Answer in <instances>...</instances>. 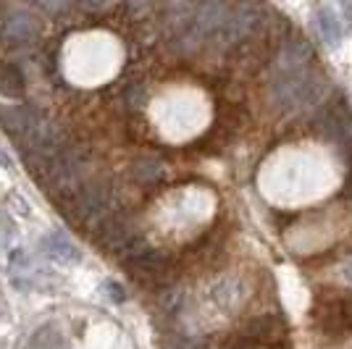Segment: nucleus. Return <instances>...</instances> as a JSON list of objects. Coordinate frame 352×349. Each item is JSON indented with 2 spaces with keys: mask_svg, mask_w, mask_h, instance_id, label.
Returning a JSON list of instances; mask_svg holds the SVG:
<instances>
[{
  "mask_svg": "<svg viewBox=\"0 0 352 349\" xmlns=\"http://www.w3.org/2000/svg\"><path fill=\"white\" fill-rule=\"evenodd\" d=\"M342 278H344V281H350L352 284V258L347 262H344V265H342Z\"/></svg>",
  "mask_w": 352,
  "mask_h": 349,
  "instance_id": "nucleus-9",
  "label": "nucleus"
},
{
  "mask_svg": "<svg viewBox=\"0 0 352 349\" xmlns=\"http://www.w3.org/2000/svg\"><path fill=\"white\" fill-rule=\"evenodd\" d=\"M316 19H318V30H321L326 45H329V47H337V45L342 43V21H339V16L326 5V8L318 11Z\"/></svg>",
  "mask_w": 352,
  "mask_h": 349,
  "instance_id": "nucleus-7",
  "label": "nucleus"
},
{
  "mask_svg": "<svg viewBox=\"0 0 352 349\" xmlns=\"http://www.w3.org/2000/svg\"><path fill=\"white\" fill-rule=\"evenodd\" d=\"M92 3H98V5H103V3H108V0H92Z\"/></svg>",
  "mask_w": 352,
  "mask_h": 349,
  "instance_id": "nucleus-10",
  "label": "nucleus"
},
{
  "mask_svg": "<svg viewBox=\"0 0 352 349\" xmlns=\"http://www.w3.org/2000/svg\"><path fill=\"white\" fill-rule=\"evenodd\" d=\"M0 95L3 98H24L27 95L24 74L19 71V66L14 63H0Z\"/></svg>",
  "mask_w": 352,
  "mask_h": 349,
  "instance_id": "nucleus-5",
  "label": "nucleus"
},
{
  "mask_svg": "<svg viewBox=\"0 0 352 349\" xmlns=\"http://www.w3.org/2000/svg\"><path fill=\"white\" fill-rule=\"evenodd\" d=\"M43 34V21L30 11H16L0 27V40L8 47H27L34 45Z\"/></svg>",
  "mask_w": 352,
  "mask_h": 349,
  "instance_id": "nucleus-3",
  "label": "nucleus"
},
{
  "mask_svg": "<svg viewBox=\"0 0 352 349\" xmlns=\"http://www.w3.org/2000/svg\"><path fill=\"white\" fill-rule=\"evenodd\" d=\"M105 286H108V294H111V300H116V302H121V300H124V291L118 289V284H111V281H108Z\"/></svg>",
  "mask_w": 352,
  "mask_h": 349,
  "instance_id": "nucleus-8",
  "label": "nucleus"
},
{
  "mask_svg": "<svg viewBox=\"0 0 352 349\" xmlns=\"http://www.w3.org/2000/svg\"><path fill=\"white\" fill-rule=\"evenodd\" d=\"M27 349H72V344L56 326H40L27 339Z\"/></svg>",
  "mask_w": 352,
  "mask_h": 349,
  "instance_id": "nucleus-6",
  "label": "nucleus"
},
{
  "mask_svg": "<svg viewBox=\"0 0 352 349\" xmlns=\"http://www.w3.org/2000/svg\"><path fill=\"white\" fill-rule=\"evenodd\" d=\"M69 203H72V213L76 221L82 223H95L100 226L108 216H113V203H116V194L113 190L103 184V181H85L76 192L69 194Z\"/></svg>",
  "mask_w": 352,
  "mask_h": 349,
  "instance_id": "nucleus-2",
  "label": "nucleus"
},
{
  "mask_svg": "<svg viewBox=\"0 0 352 349\" xmlns=\"http://www.w3.org/2000/svg\"><path fill=\"white\" fill-rule=\"evenodd\" d=\"M0 126L6 129V134L14 137L16 145L24 147L27 155L37 160L53 155L60 145H66L58 126L43 111H37L34 105H27V102L0 108Z\"/></svg>",
  "mask_w": 352,
  "mask_h": 349,
  "instance_id": "nucleus-1",
  "label": "nucleus"
},
{
  "mask_svg": "<svg viewBox=\"0 0 352 349\" xmlns=\"http://www.w3.org/2000/svg\"><path fill=\"white\" fill-rule=\"evenodd\" d=\"M43 252L56 262L63 265H74V262L82 260V249L74 245L72 239L63 232H50L43 236Z\"/></svg>",
  "mask_w": 352,
  "mask_h": 349,
  "instance_id": "nucleus-4",
  "label": "nucleus"
}]
</instances>
